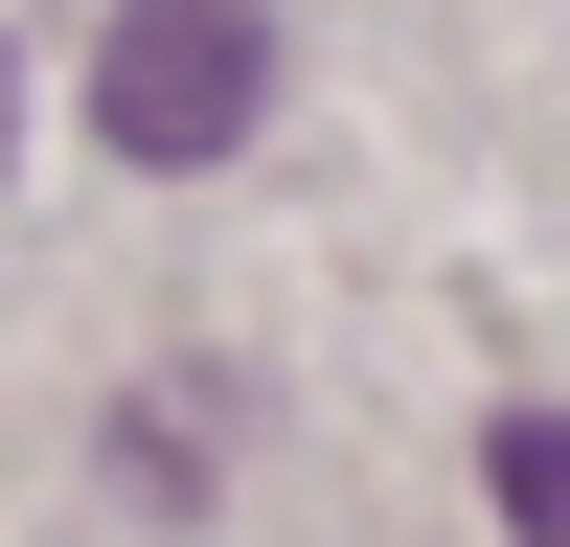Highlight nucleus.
Masks as SVG:
<instances>
[{"instance_id": "obj_2", "label": "nucleus", "mask_w": 570, "mask_h": 547, "mask_svg": "<svg viewBox=\"0 0 570 547\" xmlns=\"http://www.w3.org/2000/svg\"><path fill=\"white\" fill-rule=\"evenodd\" d=\"M502 525L570 547V410H502Z\"/></svg>"}, {"instance_id": "obj_3", "label": "nucleus", "mask_w": 570, "mask_h": 547, "mask_svg": "<svg viewBox=\"0 0 570 547\" xmlns=\"http://www.w3.org/2000/svg\"><path fill=\"white\" fill-rule=\"evenodd\" d=\"M0 160H23V46H0Z\"/></svg>"}, {"instance_id": "obj_1", "label": "nucleus", "mask_w": 570, "mask_h": 547, "mask_svg": "<svg viewBox=\"0 0 570 547\" xmlns=\"http://www.w3.org/2000/svg\"><path fill=\"white\" fill-rule=\"evenodd\" d=\"M252 115H274V0H115L91 23V137L137 182H206Z\"/></svg>"}]
</instances>
